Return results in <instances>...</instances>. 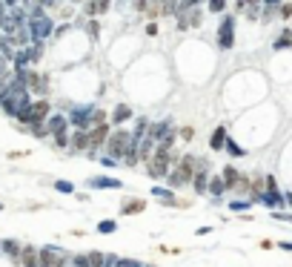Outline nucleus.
<instances>
[{"label":"nucleus","mask_w":292,"mask_h":267,"mask_svg":"<svg viewBox=\"0 0 292 267\" xmlns=\"http://www.w3.org/2000/svg\"><path fill=\"white\" fill-rule=\"evenodd\" d=\"M143 267H155V264H143Z\"/></svg>","instance_id":"obj_51"},{"label":"nucleus","mask_w":292,"mask_h":267,"mask_svg":"<svg viewBox=\"0 0 292 267\" xmlns=\"http://www.w3.org/2000/svg\"><path fill=\"white\" fill-rule=\"evenodd\" d=\"M52 187H54V193H61V196H75V193H78V190H75V184H72V181H66V178H57Z\"/></svg>","instance_id":"obj_28"},{"label":"nucleus","mask_w":292,"mask_h":267,"mask_svg":"<svg viewBox=\"0 0 292 267\" xmlns=\"http://www.w3.org/2000/svg\"><path fill=\"white\" fill-rule=\"evenodd\" d=\"M155 147H158V144L152 141L149 135H146V138H143V141L138 144V158H141V164H146V161H149L152 155H155Z\"/></svg>","instance_id":"obj_25"},{"label":"nucleus","mask_w":292,"mask_h":267,"mask_svg":"<svg viewBox=\"0 0 292 267\" xmlns=\"http://www.w3.org/2000/svg\"><path fill=\"white\" fill-rule=\"evenodd\" d=\"M3 3H6L9 9H15V6H20V0H3Z\"/></svg>","instance_id":"obj_47"},{"label":"nucleus","mask_w":292,"mask_h":267,"mask_svg":"<svg viewBox=\"0 0 292 267\" xmlns=\"http://www.w3.org/2000/svg\"><path fill=\"white\" fill-rule=\"evenodd\" d=\"M209 169H195V178H192V190L195 196H206V184H209Z\"/></svg>","instance_id":"obj_22"},{"label":"nucleus","mask_w":292,"mask_h":267,"mask_svg":"<svg viewBox=\"0 0 292 267\" xmlns=\"http://www.w3.org/2000/svg\"><path fill=\"white\" fill-rule=\"evenodd\" d=\"M109 132H112V124H97V126L89 129V150H86L89 158H97V152L103 150V144H106Z\"/></svg>","instance_id":"obj_8"},{"label":"nucleus","mask_w":292,"mask_h":267,"mask_svg":"<svg viewBox=\"0 0 292 267\" xmlns=\"http://www.w3.org/2000/svg\"><path fill=\"white\" fill-rule=\"evenodd\" d=\"M72 3H86V0H72Z\"/></svg>","instance_id":"obj_49"},{"label":"nucleus","mask_w":292,"mask_h":267,"mask_svg":"<svg viewBox=\"0 0 292 267\" xmlns=\"http://www.w3.org/2000/svg\"><path fill=\"white\" fill-rule=\"evenodd\" d=\"M115 267H143V261H138V258H121V256H118Z\"/></svg>","instance_id":"obj_38"},{"label":"nucleus","mask_w":292,"mask_h":267,"mask_svg":"<svg viewBox=\"0 0 292 267\" xmlns=\"http://www.w3.org/2000/svg\"><path fill=\"white\" fill-rule=\"evenodd\" d=\"M195 233H198V236H206V233H212V227H206V224H204V227H198Z\"/></svg>","instance_id":"obj_46"},{"label":"nucleus","mask_w":292,"mask_h":267,"mask_svg":"<svg viewBox=\"0 0 292 267\" xmlns=\"http://www.w3.org/2000/svg\"><path fill=\"white\" fill-rule=\"evenodd\" d=\"M223 152H226L229 158H244V155H247V150H244V147H241L235 138H226V144H223Z\"/></svg>","instance_id":"obj_26"},{"label":"nucleus","mask_w":292,"mask_h":267,"mask_svg":"<svg viewBox=\"0 0 292 267\" xmlns=\"http://www.w3.org/2000/svg\"><path fill=\"white\" fill-rule=\"evenodd\" d=\"M135 3V9L138 12H146V6H149V0H132Z\"/></svg>","instance_id":"obj_43"},{"label":"nucleus","mask_w":292,"mask_h":267,"mask_svg":"<svg viewBox=\"0 0 292 267\" xmlns=\"http://www.w3.org/2000/svg\"><path fill=\"white\" fill-rule=\"evenodd\" d=\"M0 253H3L12 264L18 267L20 264V253H23V241H18V239H0Z\"/></svg>","instance_id":"obj_11"},{"label":"nucleus","mask_w":292,"mask_h":267,"mask_svg":"<svg viewBox=\"0 0 292 267\" xmlns=\"http://www.w3.org/2000/svg\"><path fill=\"white\" fill-rule=\"evenodd\" d=\"M6 18H9V6L0 0V29H3V23H6Z\"/></svg>","instance_id":"obj_42"},{"label":"nucleus","mask_w":292,"mask_h":267,"mask_svg":"<svg viewBox=\"0 0 292 267\" xmlns=\"http://www.w3.org/2000/svg\"><path fill=\"white\" fill-rule=\"evenodd\" d=\"M223 193H226V184H223L221 175H209V184H206V196L212 198V204H221Z\"/></svg>","instance_id":"obj_16"},{"label":"nucleus","mask_w":292,"mask_h":267,"mask_svg":"<svg viewBox=\"0 0 292 267\" xmlns=\"http://www.w3.org/2000/svg\"><path fill=\"white\" fill-rule=\"evenodd\" d=\"M18 267H37V247L35 244H23V253H20V264Z\"/></svg>","instance_id":"obj_24"},{"label":"nucleus","mask_w":292,"mask_h":267,"mask_svg":"<svg viewBox=\"0 0 292 267\" xmlns=\"http://www.w3.org/2000/svg\"><path fill=\"white\" fill-rule=\"evenodd\" d=\"M97 161H100V167H106V169H118V167H121V161L112 158V155H100Z\"/></svg>","instance_id":"obj_36"},{"label":"nucleus","mask_w":292,"mask_h":267,"mask_svg":"<svg viewBox=\"0 0 292 267\" xmlns=\"http://www.w3.org/2000/svg\"><path fill=\"white\" fill-rule=\"evenodd\" d=\"M218 46L221 49H232L235 46V15H226L218 26Z\"/></svg>","instance_id":"obj_9"},{"label":"nucleus","mask_w":292,"mask_h":267,"mask_svg":"<svg viewBox=\"0 0 292 267\" xmlns=\"http://www.w3.org/2000/svg\"><path fill=\"white\" fill-rule=\"evenodd\" d=\"M249 207H252V201H249V198H235V201H229V210H232V213H247Z\"/></svg>","instance_id":"obj_33"},{"label":"nucleus","mask_w":292,"mask_h":267,"mask_svg":"<svg viewBox=\"0 0 292 267\" xmlns=\"http://www.w3.org/2000/svg\"><path fill=\"white\" fill-rule=\"evenodd\" d=\"M221 178H223V184H226V190H229V193H235V190H238V184H241V178H244V172H238L232 164H226V167L221 169Z\"/></svg>","instance_id":"obj_19"},{"label":"nucleus","mask_w":292,"mask_h":267,"mask_svg":"<svg viewBox=\"0 0 292 267\" xmlns=\"http://www.w3.org/2000/svg\"><path fill=\"white\" fill-rule=\"evenodd\" d=\"M121 164H126V167H138V164H141V158H138V147H135V144H129V150H126V155L121 158Z\"/></svg>","instance_id":"obj_31"},{"label":"nucleus","mask_w":292,"mask_h":267,"mask_svg":"<svg viewBox=\"0 0 292 267\" xmlns=\"http://www.w3.org/2000/svg\"><path fill=\"white\" fill-rule=\"evenodd\" d=\"M226 9V0H206V12L209 15H223Z\"/></svg>","instance_id":"obj_34"},{"label":"nucleus","mask_w":292,"mask_h":267,"mask_svg":"<svg viewBox=\"0 0 292 267\" xmlns=\"http://www.w3.org/2000/svg\"><path fill=\"white\" fill-rule=\"evenodd\" d=\"M89 150V129H72L69 135V155H78V152Z\"/></svg>","instance_id":"obj_12"},{"label":"nucleus","mask_w":292,"mask_h":267,"mask_svg":"<svg viewBox=\"0 0 292 267\" xmlns=\"http://www.w3.org/2000/svg\"><path fill=\"white\" fill-rule=\"evenodd\" d=\"M178 138H184V141H192V138H195V129H192V126H184V129L178 132Z\"/></svg>","instance_id":"obj_41"},{"label":"nucleus","mask_w":292,"mask_h":267,"mask_svg":"<svg viewBox=\"0 0 292 267\" xmlns=\"http://www.w3.org/2000/svg\"><path fill=\"white\" fill-rule=\"evenodd\" d=\"M66 118H69L72 129H92L97 124H106L109 115L100 107H95V104H78V107H69Z\"/></svg>","instance_id":"obj_1"},{"label":"nucleus","mask_w":292,"mask_h":267,"mask_svg":"<svg viewBox=\"0 0 292 267\" xmlns=\"http://www.w3.org/2000/svg\"><path fill=\"white\" fill-rule=\"evenodd\" d=\"M278 18H292V3H281V9H278Z\"/></svg>","instance_id":"obj_40"},{"label":"nucleus","mask_w":292,"mask_h":267,"mask_svg":"<svg viewBox=\"0 0 292 267\" xmlns=\"http://www.w3.org/2000/svg\"><path fill=\"white\" fill-rule=\"evenodd\" d=\"M83 15H89V20L95 18V15H100V6H97V0H86V3H83Z\"/></svg>","instance_id":"obj_35"},{"label":"nucleus","mask_w":292,"mask_h":267,"mask_svg":"<svg viewBox=\"0 0 292 267\" xmlns=\"http://www.w3.org/2000/svg\"><path fill=\"white\" fill-rule=\"evenodd\" d=\"M29 32H32V43H46L49 37L54 35V23L49 15H43V18H29Z\"/></svg>","instance_id":"obj_7"},{"label":"nucleus","mask_w":292,"mask_h":267,"mask_svg":"<svg viewBox=\"0 0 292 267\" xmlns=\"http://www.w3.org/2000/svg\"><path fill=\"white\" fill-rule=\"evenodd\" d=\"M272 218L275 221H289L292 224V213H283V210H272Z\"/></svg>","instance_id":"obj_39"},{"label":"nucleus","mask_w":292,"mask_h":267,"mask_svg":"<svg viewBox=\"0 0 292 267\" xmlns=\"http://www.w3.org/2000/svg\"><path fill=\"white\" fill-rule=\"evenodd\" d=\"M204 15H206V12L201 9V6H195V9H186V20H189V29H192V26H201V23H204Z\"/></svg>","instance_id":"obj_30"},{"label":"nucleus","mask_w":292,"mask_h":267,"mask_svg":"<svg viewBox=\"0 0 292 267\" xmlns=\"http://www.w3.org/2000/svg\"><path fill=\"white\" fill-rule=\"evenodd\" d=\"M63 129H69L66 112H52V115L46 118V132H49V138H52L54 132H63Z\"/></svg>","instance_id":"obj_14"},{"label":"nucleus","mask_w":292,"mask_h":267,"mask_svg":"<svg viewBox=\"0 0 292 267\" xmlns=\"http://www.w3.org/2000/svg\"><path fill=\"white\" fill-rule=\"evenodd\" d=\"M289 46H292V29H283L281 35H278V40L272 43V49L281 52V49H289Z\"/></svg>","instance_id":"obj_29"},{"label":"nucleus","mask_w":292,"mask_h":267,"mask_svg":"<svg viewBox=\"0 0 292 267\" xmlns=\"http://www.w3.org/2000/svg\"><path fill=\"white\" fill-rule=\"evenodd\" d=\"M195 155L192 152H186L184 158H178L175 164H172V169H169L166 175V187L169 190H184V187H192V178H195Z\"/></svg>","instance_id":"obj_2"},{"label":"nucleus","mask_w":292,"mask_h":267,"mask_svg":"<svg viewBox=\"0 0 292 267\" xmlns=\"http://www.w3.org/2000/svg\"><path fill=\"white\" fill-rule=\"evenodd\" d=\"M226 138H229V129L226 126H215V132L209 135V150L212 152H223V144H226Z\"/></svg>","instance_id":"obj_20"},{"label":"nucleus","mask_w":292,"mask_h":267,"mask_svg":"<svg viewBox=\"0 0 292 267\" xmlns=\"http://www.w3.org/2000/svg\"><path fill=\"white\" fill-rule=\"evenodd\" d=\"M0 213H3V201H0Z\"/></svg>","instance_id":"obj_50"},{"label":"nucleus","mask_w":292,"mask_h":267,"mask_svg":"<svg viewBox=\"0 0 292 267\" xmlns=\"http://www.w3.org/2000/svg\"><path fill=\"white\" fill-rule=\"evenodd\" d=\"M152 198H158L160 207H172V210H181V207H192L189 198H178L175 190H169L166 184H155L152 187Z\"/></svg>","instance_id":"obj_6"},{"label":"nucleus","mask_w":292,"mask_h":267,"mask_svg":"<svg viewBox=\"0 0 292 267\" xmlns=\"http://www.w3.org/2000/svg\"><path fill=\"white\" fill-rule=\"evenodd\" d=\"M261 204L269 207V213H272V210H281V207H286V201H283V193H281V190H266L264 196H261Z\"/></svg>","instance_id":"obj_18"},{"label":"nucleus","mask_w":292,"mask_h":267,"mask_svg":"<svg viewBox=\"0 0 292 267\" xmlns=\"http://www.w3.org/2000/svg\"><path fill=\"white\" fill-rule=\"evenodd\" d=\"M149 126H152V121H149V118H143V115L135 121V129H132V144H135V147L149 135Z\"/></svg>","instance_id":"obj_23"},{"label":"nucleus","mask_w":292,"mask_h":267,"mask_svg":"<svg viewBox=\"0 0 292 267\" xmlns=\"http://www.w3.org/2000/svg\"><path fill=\"white\" fill-rule=\"evenodd\" d=\"M69 129H63V132H54L52 135V144L57 147V150H69Z\"/></svg>","instance_id":"obj_32"},{"label":"nucleus","mask_w":292,"mask_h":267,"mask_svg":"<svg viewBox=\"0 0 292 267\" xmlns=\"http://www.w3.org/2000/svg\"><path fill=\"white\" fill-rule=\"evenodd\" d=\"M169 132H175V124H172V118H163V121H155V124L149 126V138L155 144L160 141V138H166Z\"/></svg>","instance_id":"obj_15"},{"label":"nucleus","mask_w":292,"mask_h":267,"mask_svg":"<svg viewBox=\"0 0 292 267\" xmlns=\"http://www.w3.org/2000/svg\"><path fill=\"white\" fill-rule=\"evenodd\" d=\"M118 227H121V224H118L115 218H100L95 230L100 233V236H112V233H118Z\"/></svg>","instance_id":"obj_27"},{"label":"nucleus","mask_w":292,"mask_h":267,"mask_svg":"<svg viewBox=\"0 0 292 267\" xmlns=\"http://www.w3.org/2000/svg\"><path fill=\"white\" fill-rule=\"evenodd\" d=\"M89 35H92V37H97V23H92V20H89Z\"/></svg>","instance_id":"obj_45"},{"label":"nucleus","mask_w":292,"mask_h":267,"mask_svg":"<svg viewBox=\"0 0 292 267\" xmlns=\"http://www.w3.org/2000/svg\"><path fill=\"white\" fill-rule=\"evenodd\" d=\"M12 66H15V72H26V69H32L29 46H26V49H15V55H12Z\"/></svg>","instance_id":"obj_21"},{"label":"nucleus","mask_w":292,"mask_h":267,"mask_svg":"<svg viewBox=\"0 0 292 267\" xmlns=\"http://www.w3.org/2000/svg\"><path fill=\"white\" fill-rule=\"evenodd\" d=\"M129 144H132V129H121V126H115V129L109 132L106 144H103V152L121 161L126 155V150H129Z\"/></svg>","instance_id":"obj_4"},{"label":"nucleus","mask_w":292,"mask_h":267,"mask_svg":"<svg viewBox=\"0 0 292 267\" xmlns=\"http://www.w3.org/2000/svg\"><path fill=\"white\" fill-rule=\"evenodd\" d=\"M69 264H72V253L61 244L37 247V267H69Z\"/></svg>","instance_id":"obj_3"},{"label":"nucleus","mask_w":292,"mask_h":267,"mask_svg":"<svg viewBox=\"0 0 292 267\" xmlns=\"http://www.w3.org/2000/svg\"><path fill=\"white\" fill-rule=\"evenodd\" d=\"M49 115H52V104L46 98H37V101H32V107H29L26 112H20L15 121H18L20 126H35V124H46Z\"/></svg>","instance_id":"obj_5"},{"label":"nucleus","mask_w":292,"mask_h":267,"mask_svg":"<svg viewBox=\"0 0 292 267\" xmlns=\"http://www.w3.org/2000/svg\"><path fill=\"white\" fill-rule=\"evenodd\" d=\"M132 115H135V112H132V107H129V104H118V107L109 112V124H112V126H121V124H126Z\"/></svg>","instance_id":"obj_17"},{"label":"nucleus","mask_w":292,"mask_h":267,"mask_svg":"<svg viewBox=\"0 0 292 267\" xmlns=\"http://www.w3.org/2000/svg\"><path fill=\"white\" fill-rule=\"evenodd\" d=\"M283 201H286V207H292V193H283Z\"/></svg>","instance_id":"obj_48"},{"label":"nucleus","mask_w":292,"mask_h":267,"mask_svg":"<svg viewBox=\"0 0 292 267\" xmlns=\"http://www.w3.org/2000/svg\"><path fill=\"white\" fill-rule=\"evenodd\" d=\"M146 210V198H138V196H126L121 201V215H138Z\"/></svg>","instance_id":"obj_13"},{"label":"nucleus","mask_w":292,"mask_h":267,"mask_svg":"<svg viewBox=\"0 0 292 267\" xmlns=\"http://www.w3.org/2000/svg\"><path fill=\"white\" fill-rule=\"evenodd\" d=\"M278 247H281L283 253H292V241H281V244H278Z\"/></svg>","instance_id":"obj_44"},{"label":"nucleus","mask_w":292,"mask_h":267,"mask_svg":"<svg viewBox=\"0 0 292 267\" xmlns=\"http://www.w3.org/2000/svg\"><path fill=\"white\" fill-rule=\"evenodd\" d=\"M86 187L89 190H124V181L115 175H89Z\"/></svg>","instance_id":"obj_10"},{"label":"nucleus","mask_w":292,"mask_h":267,"mask_svg":"<svg viewBox=\"0 0 292 267\" xmlns=\"http://www.w3.org/2000/svg\"><path fill=\"white\" fill-rule=\"evenodd\" d=\"M72 267H92V264H89L86 253H72Z\"/></svg>","instance_id":"obj_37"}]
</instances>
